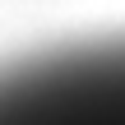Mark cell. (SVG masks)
Masks as SVG:
<instances>
[{"instance_id":"1","label":"cell","mask_w":125,"mask_h":125,"mask_svg":"<svg viewBox=\"0 0 125 125\" xmlns=\"http://www.w3.org/2000/svg\"><path fill=\"white\" fill-rule=\"evenodd\" d=\"M0 125H125V32L0 60Z\"/></svg>"}]
</instances>
